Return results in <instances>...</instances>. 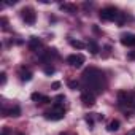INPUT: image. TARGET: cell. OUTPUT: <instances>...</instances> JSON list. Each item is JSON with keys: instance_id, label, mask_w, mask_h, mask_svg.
<instances>
[{"instance_id": "obj_1", "label": "cell", "mask_w": 135, "mask_h": 135, "mask_svg": "<svg viewBox=\"0 0 135 135\" xmlns=\"http://www.w3.org/2000/svg\"><path fill=\"white\" fill-rule=\"evenodd\" d=\"M83 83L88 92L95 94H102L103 88H105V78L103 73L99 69H94V67H89L83 72Z\"/></svg>"}, {"instance_id": "obj_2", "label": "cell", "mask_w": 135, "mask_h": 135, "mask_svg": "<svg viewBox=\"0 0 135 135\" xmlns=\"http://www.w3.org/2000/svg\"><path fill=\"white\" fill-rule=\"evenodd\" d=\"M99 18L102 21H114V19L119 18V11H118L116 7H105V8L100 10Z\"/></svg>"}, {"instance_id": "obj_3", "label": "cell", "mask_w": 135, "mask_h": 135, "mask_svg": "<svg viewBox=\"0 0 135 135\" xmlns=\"http://www.w3.org/2000/svg\"><path fill=\"white\" fill-rule=\"evenodd\" d=\"M64 116H65V110L64 108H57V107H54L51 111H46L45 113V118L48 121H60Z\"/></svg>"}, {"instance_id": "obj_4", "label": "cell", "mask_w": 135, "mask_h": 135, "mask_svg": "<svg viewBox=\"0 0 135 135\" xmlns=\"http://www.w3.org/2000/svg\"><path fill=\"white\" fill-rule=\"evenodd\" d=\"M22 19L26 21V24H35V21H37V13H35V10L33 8H30V7H26L22 11Z\"/></svg>"}, {"instance_id": "obj_5", "label": "cell", "mask_w": 135, "mask_h": 135, "mask_svg": "<svg viewBox=\"0 0 135 135\" xmlns=\"http://www.w3.org/2000/svg\"><path fill=\"white\" fill-rule=\"evenodd\" d=\"M67 62H69L72 67H75V69H80V67L84 64V56L83 54H72L67 57Z\"/></svg>"}, {"instance_id": "obj_6", "label": "cell", "mask_w": 135, "mask_h": 135, "mask_svg": "<svg viewBox=\"0 0 135 135\" xmlns=\"http://www.w3.org/2000/svg\"><path fill=\"white\" fill-rule=\"evenodd\" d=\"M81 102L84 107H92L95 103V95L92 92H88V91H83L81 94Z\"/></svg>"}, {"instance_id": "obj_7", "label": "cell", "mask_w": 135, "mask_h": 135, "mask_svg": "<svg viewBox=\"0 0 135 135\" xmlns=\"http://www.w3.org/2000/svg\"><path fill=\"white\" fill-rule=\"evenodd\" d=\"M121 43L124 46H135V35L133 33H122L121 35Z\"/></svg>"}, {"instance_id": "obj_8", "label": "cell", "mask_w": 135, "mask_h": 135, "mask_svg": "<svg viewBox=\"0 0 135 135\" xmlns=\"http://www.w3.org/2000/svg\"><path fill=\"white\" fill-rule=\"evenodd\" d=\"M27 46H29V49H30V51H38V49L41 48V40H40V38H37V37H30V40H29Z\"/></svg>"}, {"instance_id": "obj_9", "label": "cell", "mask_w": 135, "mask_h": 135, "mask_svg": "<svg viewBox=\"0 0 135 135\" xmlns=\"http://www.w3.org/2000/svg\"><path fill=\"white\" fill-rule=\"evenodd\" d=\"M88 48H89V51H91V54H97L100 49H99V45H97V41L95 40H89V43H88Z\"/></svg>"}, {"instance_id": "obj_10", "label": "cell", "mask_w": 135, "mask_h": 135, "mask_svg": "<svg viewBox=\"0 0 135 135\" xmlns=\"http://www.w3.org/2000/svg\"><path fill=\"white\" fill-rule=\"evenodd\" d=\"M8 116H13V118H18V116H21V108H19L18 105L11 107V108L8 110Z\"/></svg>"}, {"instance_id": "obj_11", "label": "cell", "mask_w": 135, "mask_h": 135, "mask_svg": "<svg viewBox=\"0 0 135 135\" xmlns=\"http://www.w3.org/2000/svg\"><path fill=\"white\" fill-rule=\"evenodd\" d=\"M32 80V72L29 70H21V81H30Z\"/></svg>"}, {"instance_id": "obj_12", "label": "cell", "mask_w": 135, "mask_h": 135, "mask_svg": "<svg viewBox=\"0 0 135 135\" xmlns=\"http://www.w3.org/2000/svg\"><path fill=\"white\" fill-rule=\"evenodd\" d=\"M70 45H72L73 48H76V49H83V48H86V45H84L83 41H80V40H70Z\"/></svg>"}, {"instance_id": "obj_13", "label": "cell", "mask_w": 135, "mask_h": 135, "mask_svg": "<svg viewBox=\"0 0 135 135\" xmlns=\"http://www.w3.org/2000/svg\"><path fill=\"white\" fill-rule=\"evenodd\" d=\"M118 129H119V121H118V119H113V121L108 124V130L113 132V130H118Z\"/></svg>"}, {"instance_id": "obj_14", "label": "cell", "mask_w": 135, "mask_h": 135, "mask_svg": "<svg viewBox=\"0 0 135 135\" xmlns=\"http://www.w3.org/2000/svg\"><path fill=\"white\" fill-rule=\"evenodd\" d=\"M54 72H56V69H54L52 65H46V67H45V73H46V75H52Z\"/></svg>"}, {"instance_id": "obj_15", "label": "cell", "mask_w": 135, "mask_h": 135, "mask_svg": "<svg viewBox=\"0 0 135 135\" xmlns=\"http://www.w3.org/2000/svg\"><path fill=\"white\" fill-rule=\"evenodd\" d=\"M69 88H70V89H73V91H76V89L80 88V83L72 80V81H69Z\"/></svg>"}, {"instance_id": "obj_16", "label": "cell", "mask_w": 135, "mask_h": 135, "mask_svg": "<svg viewBox=\"0 0 135 135\" xmlns=\"http://www.w3.org/2000/svg\"><path fill=\"white\" fill-rule=\"evenodd\" d=\"M41 97H43V95H41V94H38V92H33V94L30 95V99H32L33 102H41Z\"/></svg>"}, {"instance_id": "obj_17", "label": "cell", "mask_w": 135, "mask_h": 135, "mask_svg": "<svg viewBox=\"0 0 135 135\" xmlns=\"http://www.w3.org/2000/svg\"><path fill=\"white\" fill-rule=\"evenodd\" d=\"M86 122H88V124L92 127V126H94V118H92L91 114H88V116H86Z\"/></svg>"}, {"instance_id": "obj_18", "label": "cell", "mask_w": 135, "mask_h": 135, "mask_svg": "<svg viewBox=\"0 0 135 135\" xmlns=\"http://www.w3.org/2000/svg\"><path fill=\"white\" fill-rule=\"evenodd\" d=\"M0 76H2V78H0V83L5 84V83H7V73H5V72H2V75H0Z\"/></svg>"}, {"instance_id": "obj_19", "label": "cell", "mask_w": 135, "mask_h": 135, "mask_svg": "<svg viewBox=\"0 0 135 135\" xmlns=\"http://www.w3.org/2000/svg\"><path fill=\"white\" fill-rule=\"evenodd\" d=\"M0 22H2V27H3V29H7V27H8V26H7V24H8L7 18H2V19H0Z\"/></svg>"}, {"instance_id": "obj_20", "label": "cell", "mask_w": 135, "mask_h": 135, "mask_svg": "<svg viewBox=\"0 0 135 135\" xmlns=\"http://www.w3.org/2000/svg\"><path fill=\"white\" fill-rule=\"evenodd\" d=\"M49 102H51V99H49V97H46V95H43V97H41V103H49Z\"/></svg>"}, {"instance_id": "obj_21", "label": "cell", "mask_w": 135, "mask_h": 135, "mask_svg": "<svg viewBox=\"0 0 135 135\" xmlns=\"http://www.w3.org/2000/svg\"><path fill=\"white\" fill-rule=\"evenodd\" d=\"M59 88H60V83H59V81L52 83V89H59Z\"/></svg>"}, {"instance_id": "obj_22", "label": "cell", "mask_w": 135, "mask_h": 135, "mask_svg": "<svg viewBox=\"0 0 135 135\" xmlns=\"http://www.w3.org/2000/svg\"><path fill=\"white\" fill-rule=\"evenodd\" d=\"M127 57H129V59H135V51H130Z\"/></svg>"}, {"instance_id": "obj_23", "label": "cell", "mask_w": 135, "mask_h": 135, "mask_svg": "<svg viewBox=\"0 0 135 135\" xmlns=\"http://www.w3.org/2000/svg\"><path fill=\"white\" fill-rule=\"evenodd\" d=\"M8 133H10V129H7V127H5V129L2 130V135H8Z\"/></svg>"}, {"instance_id": "obj_24", "label": "cell", "mask_w": 135, "mask_h": 135, "mask_svg": "<svg viewBox=\"0 0 135 135\" xmlns=\"http://www.w3.org/2000/svg\"><path fill=\"white\" fill-rule=\"evenodd\" d=\"M132 107H133V108H135V100H133V105H132Z\"/></svg>"}, {"instance_id": "obj_25", "label": "cell", "mask_w": 135, "mask_h": 135, "mask_svg": "<svg viewBox=\"0 0 135 135\" xmlns=\"http://www.w3.org/2000/svg\"><path fill=\"white\" fill-rule=\"evenodd\" d=\"M60 135H69V133H60Z\"/></svg>"}, {"instance_id": "obj_26", "label": "cell", "mask_w": 135, "mask_h": 135, "mask_svg": "<svg viewBox=\"0 0 135 135\" xmlns=\"http://www.w3.org/2000/svg\"><path fill=\"white\" fill-rule=\"evenodd\" d=\"M18 135H24V133H18Z\"/></svg>"}]
</instances>
